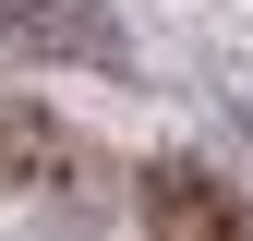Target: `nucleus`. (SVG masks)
Listing matches in <instances>:
<instances>
[{
  "mask_svg": "<svg viewBox=\"0 0 253 241\" xmlns=\"http://www.w3.org/2000/svg\"><path fill=\"white\" fill-rule=\"evenodd\" d=\"M145 229L157 241H253V193L205 157H157L145 169Z\"/></svg>",
  "mask_w": 253,
  "mask_h": 241,
  "instance_id": "1",
  "label": "nucleus"
},
{
  "mask_svg": "<svg viewBox=\"0 0 253 241\" xmlns=\"http://www.w3.org/2000/svg\"><path fill=\"white\" fill-rule=\"evenodd\" d=\"M73 169V133H60L48 109H12L0 97V193H24V181H60Z\"/></svg>",
  "mask_w": 253,
  "mask_h": 241,
  "instance_id": "2",
  "label": "nucleus"
},
{
  "mask_svg": "<svg viewBox=\"0 0 253 241\" xmlns=\"http://www.w3.org/2000/svg\"><path fill=\"white\" fill-rule=\"evenodd\" d=\"M0 24H24L37 48H73V60H109V12H97V0H0Z\"/></svg>",
  "mask_w": 253,
  "mask_h": 241,
  "instance_id": "3",
  "label": "nucleus"
}]
</instances>
